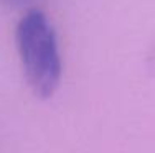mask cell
Returning <instances> with one entry per match:
<instances>
[{
	"instance_id": "6da1fadb",
	"label": "cell",
	"mask_w": 155,
	"mask_h": 153,
	"mask_svg": "<svg viewBox=\"0 0 155 153\" xmlns=\"http://www.w3.org/2000/svg\"><path fill=\"white\" fill-rule=\"evenodd\" d=\"M17 46L25 78L41 99L56 92L61 81V56L53 25L38 8H31L17 25Z\"/></svg>"
}]
</instances>
